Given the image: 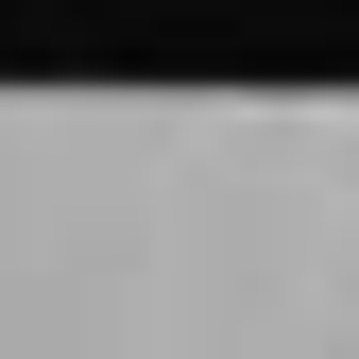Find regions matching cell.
I'll return each mask as SVG.
<instances>
[{
  "label": "cell",
  "instance_id": "obj_1",
  "mask_svg": "<svg viewBox=\"0 0 359 359\" xmlns=\"http://www.w3.org/2000/svg\"><path fill=\"white\" fill-rule=\"evenodd\" d=\"M0 359H359V103H0Z\"/></svg>",
  "mask_w": 359,
  "mask_h": 359
}]
</instances>
